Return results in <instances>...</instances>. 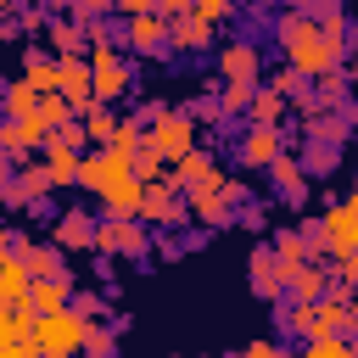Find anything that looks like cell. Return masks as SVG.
<instances>
[{
    "mask_svg": "<svg viewBox=\"0 0 358 358\" xmlns=\"http://www.w3.org/2000/svg\"><path fill=\"white\" fill-rule=\"evenodd\" d=\"M78 185L95 190L112 218H134V213H140L145 179H134V157H123V151H112V145H101L95 157H90V151L78 157Z\"/></svg>",
    "mask_w": 358,
    "mask_h": 358,
    "instance_id": "cell-2",
    "label": "cell"
},
{
    "mask_svg": "<svg viewBox=\"0 0 358 358\" xmlns=\"http://www.w3.org/2000/svg\"><path fill=\"white\" fill-rule=\"evenodd\" d=\"M319 241H324V252H336V257H347V252L358 246V196L324 213V224H319Z\"/></svg>",
    "mask_w": 358,
    "mask_h": 358,
    "instance_id": "cell-7",
    "label": "cell"
},
{
    "mask_svg": "<svg viewBox=\"0 0 358 358\" xmlns=\"http://www.w3.org/2000/svg\"><path fill=\"white\" fill-rule=\"evenodd\" d=\"M56 95H67V106L84 117V112L95 106V90H90V67H84V62H73V56H67V62H56Z\"/></svg>",
    "mask_w": 358,
    "mask_h": 358,
    "instance_id": "cell-10",
    "label": "cell"
},
{
    "mask_svg": "<svg viewBox=\"0 0 358 358\" xmlns=\"http://www.w3.org/2000/svg\"><path fill=\"white\" fill-rule=\"evenodd\" d=\"M168 185L173 190H218V173H213V157L207 151H185L179 162H173V173H168Z\"/></svg>",
    "mask_w": 358,
    "mask_h": 358,
    "instance_id": "cell-11",
    "label": "cell"
},
{
    "mask_svg": "<svg viewBox=\"0 0 358 358\" xmlns=\"http://www.w3.org/2000/svg\"><path fill=\"white\" fill-rule=\"evenodd\" d=\"M45 173H50V185H78V145L45 134Z\"/></svg>",
    "mask_w": 358,
    "mask_h": 358,
    "instance_id": "cell-15",
    "label": "cell"
},
{
    "mask_svg": "<svg viewBox=\"0 0 358 358\" xmlns=\"http://www.w3.org/2000/svg\"><path fill=\"white\" fill-rule=\"evenodd\" d=\"M268 168H274V179H280V190H285V196L296 201V196H302V168H296V162H285V157H274Z\"/></svg>",
    "mask_w": 358,
    "mask_h": 358,
    "instance_id": "cell-34",
    "label": "cell"
},
{
    "mask_svg": "<svg viewBox=\"0 0 358 358\" xmlns=\"http://www.w3.org/2000/svg\"><path fill=\"white\" fill-rule=\"evenodd\" d=\"M347 39H352V45H358V22H352V34H347Z\"/></svg>",
    "mask_w": 358,
    "mask_h": 358,
    "instance_id": "cell-47",
    "label": "cell"
},
{
    "mask_svg": "<svg viewBox=\"0 0 358 358\" xmlns=\"http://www.w3.org/2000/svg\"><path fill=\"white\" fill-rule=\"evenodd\" d=\"M190 207H196V218H201V224L229 218V196H224V190H196V196H190Z\"/></svg>",
    "mask_w": 358,
    "mask_h": 358,
    "instance_id": "cell-25",
    "label": "cell"
},
{
    "mask_svg": "<svg viewBox=\"0 0 358 358\" xmlns=\"http://www.w3.org/2000/svg\"><path fill=\"white\" fill-rule=\"evenodd\" d=\"M95 246H101V252H123V257H140V252H145V229H140L134 218H112V213H106V218L95 224Z\"/></svg>",
    "mask_w": 358,
    "mask_h": 358,
    "instance_id": "cell-8",
    "label": "cell"
},
{
    "mask_svg": "<svg viewBox=\"0 0 358 358\" xmlns=\"http://www.w3.org/2000/svg\"><path fill=\"white\" fill-rule=\"evenodd\" d=\"M291 285H296V296H302V302H313V296H324V274H319L313 263H302V268L291 274Z\"/></svg>",
    "mask_w": 358,
    "mask_h": 358,
    "instance_id": "cell-32",
    "label": "cell"
},
{
    "mask_svg": "<svg viewBox=\"0 0 358 358\" xmlns=\"http://www.w3.org/2000/svg\"><path fill=\"white\" fill-rule=\"evenodd\" d=\"M319 106H341L347 101V84H341V73L330 67V73H319V95H313Z\"/></svg>",
    "mask_w": 358,
    "mask_h": 358,
    "instance_id": "cell-33",
    "label": "cell"
},
{
    "mask_svg": "<svg viewBox=\"0 0 358 358\" xmlns=\"http://www.w3.org/2000/svg\"><path fill=\"white\" fill-rule=\"evenodd\" d=\"M73 308H78L84 319H95V313H106V302H101L95 291H84V296H73Z\"/></svg>",
    "mask_w": 358,
    "mask_h": 358,
    "instance_id": "cell-40",
    "label": "cell"
},
{
    "mask_svg": "<svg viewBox=\"0 0 358 358\" xmlns=\"http://www.w3.org/2000/svg\"><path fill=\"white\" fill-rule=\"evenodd\" d=\"M280 45H285L291 73L319 78V73H330V67L341 62V50H347V22H341V17H324V22L291 17V22L280 28Z\"/></svg>",
    "mask_w": 358,
    "mask_h": 358,
    "instance_id": "cell-1",
    "label": "cell"
},
{
    "mask_svg": "<svg viewBox=\"0 0 358 358\" xmlns=\"http://www.w3.org/2000/svg\"><path fill=\"white\" fill-rule=\"evenodd\" d=\"M358 347L352 341H341V336H313L308 347H302V358H352Z\"/></svg>",
    "mask_w": 358,
    "mask_h": 358,
    "instance_id": "cell-29",
    "label": "cell"
},
{
    "mask_svg": "<svg viewBox=\"0 0 358 358\" xmlns=\"http://www.w3.org/2000/svg\"><path fill=\"white\" fill-rule=\"evenodd\" d=\"M129 84H134V73H129V62L101 39L95 45V56H90V90H95V106H112V101H123L129 95Z\"/></svg>",
    "mask_w": 358,
    "mask_h": 358,
    "instance_id": "cell-5",
    "label": "cell"
},
{
    "mask_svg": "<svg viewBox=\"0 0 358 358\" xmlns=\"http://www.w3.org/2000/svg\"><path fill=\"white\" fill-rule=\"evenodd\" d=\"M22 78H28V90H34V95H50V90H56V62L28 56V73H22Z\"/></svg>",
    "mask_w": 358,
    "mask_h": 358,
    "instance_id": "cell-28",
    "label": "cell"
},
{
    "mask_svg": "<svg viewBox=\"0 0 358 358\" xmlns=\"http://www.w3.org/2000/svg\"><path fill=\"white\" fill-rule=\"evenodd\" d=\"M224 78L229 84H252L257 78V50L252 45H224Z\"/></svg>",
    "mask_w": 358,
    "mask_h": 358,
    "instance_id": "cell-20",
    "label": "cell"
},
{
    "mask_svg": "<svg viewBox=\"0 0 358 358\" xmlns=\"http://www.w3.org/2000/svg\"><path fill=\"white\" fill-rule=\"evenodd\" d=\"M352 319H358V313H352L347 291H336V296H313V302H302V308L291 313V330H296L302 341H313V336H341Z\"/></svg>",
    "mask_w": 358,
    "mask_h": 358,
    "instance_id": "cell-3",
    "label": "cell"
},
{
    "mask_svg": "<svg viewBox=\"0 0 358 358\" xmlns=\"http://www.w3.org/2000/svg\"><path fill=\"white\" fill-rule=\"evenodd\" d=\"M252 285H257V296H280V285H285V280H280V257H274L268 246L252 252Z\"/></svg>",
    "mask_w": 358,
    "mask_h": 358,
    "instance_id": "cell-19",
    "label": "cell"
},
{
    "mask_svg": "<svg viewBox=\"0 0 358 358\" xmlns=\"http://www.w3.org/2000/svg\"><path fill=\"white\" fill-rule=\"evenodd\" d=\"M84 352H90V358H117V347H112V330H101V324L90 319V330H84Z\"/></svg>",
    "mask_w": 358,
    "mask_h": 358,
    "instance_id": "cell-35",
    "label": "cell"
},
{
    "mask_svg": "<svg viewBox=\"0 0 358 358\" xmlns=\"http://www.w3.org/2000/svg\"><path fill=\"white\" fill-rule=\"evenodd\" d=\"M56 246H95L90 213H62V218H56Z\"/></svg>",
    "mask_w": 358,
    "mask_h": 358,
    "instance_id": "cell-21",
    "label": "cell"
},
{
    "mask_svg": "<svg viewBox=\"0 0 358 358\" xmlns=\"http://www.w3.org/2000/svg\"><path fill=\"white\" fill-rule=\"evenodd\" d=\"M34 358H56V352H39V347H34Z\"/></svg>",
    "mask_w": 358,
    "mask_h": 358,
    "instance_id": "cell-48",
    "label": "cell"
},
{
    "mask_svg": "<svg viewBox=\"0 0 358 358\" xmlns=\"http://www.w3.org/2000/svg\"><path fill=\"white\" fill-rule=\"evenodd\" d=\"M291 6H302V11H324L330 0H291Z\"/></svg>",
    "mask_w": 358,
    "mask_h": 358,
    "instance_id": "cell-45",
    "label": "cell"
},
{
    "mask_svg": "<svg viewBox=\"0 0 358 358\" xmlns=\"http://www.w3.org/2000/svg\"><path fill=\"white\" fill-rule=\"evenodd\" d=\"M140 145H145V123H140V117H123V123L112 129V151H123V157H134Z\"/></svg>",
    "mask_w": 358,
    "mask_h": 358,
    "instance_id": "cell-27",
    "label": "cell"
},
{
    "mask_svg": "<svg viewBox=\"0 0 358 358\" xmlns=\"http://www.w3.org/2000/svg\"><path fill=\"white\" fill-rule=\"evenodd\" d=\"M34 106H39V95L28 90V78H17V84L6 90V112H11V117H28Z\"/></svg>",
    "mask_w": 358,
    "mask_h": 358,
    "instance_id": "cell-30",
    "label": "cell"
},
{
    "mask_svg": "<svg viewBox=\"0 0 358 358\" xmlns=\"http://www.w3.org/2000/svg\"><path fill=\"white\" fill-rule=\"evenodd\" d=\"M274 157H280V129L274 123H252L246 140H241V162L246 168H268Z\"/></svg>",
    "mask_w": 358,
    "mask_h": 358,
    "instance_id": "cell-13",
    "label": "cell"
},
{
    "mask_svg": "<svg viewBox=\"0 0 358 358\" xmlns=\"http://www.w3.org/2000/svg\"><path fill=\"white\" fill-rule=\"evenodd\" d=\"M352 358H358V352H352Z\"/></svg>",
    "mask_w": 358,
    "mask_h": 358,
    "instance_id": "cell-50",
    "label": "cell"
},
{
    "mask_svg": "<svg viewBox=\"0 0 358 358\" xmlns=\"http://www.w3.org/2000/svg\"><path fill=\"white\" fill-rule=\"evenodd\" d=\"M347 129H341V117H319V112H308V140H319V145H336Z\"/></svg>",
    "mask_w": 358,
    "mask_h": 358,
    "instance_id": "cell-31",
    "label": "cell"
},
{
    "mask_svg": "<svg viewBox=\"0 0 358 358\" xmlns=\"http://www.w3.org/2000/svg\"><path fill=\"white\" fill-rule=\"evenodd\" d=\"M34 145H45V123H39L34 112L0 123V151H6V157H22V151H34Z\"/></svg>",
    "mask_w": 358,
    "mask_h": 358,
    "instance_id": "cell-12",
    "label": "cell"
},
{
    "mask_svg": "<svg viewBox=\"0 0 358 358\" xmlns=\"http://www.w3.org/2000/svg\"><path fill=\"white\" fill-rule=\"evenodd\" d=\"M28 291H34V274H28L22 252H11V257L0 263V308H22Z\"/></svg>",
    "mask_w": 358,
    "mask_h": 358,
    "instance_id": "cell-14",
    "label": "cell"
},
{
    "mask_svg": "<svg viewBox=\"0 0 358 358\" xmlns=\"http://www.w3.org/2000/svg\"><path fill=\"white\" fill-rule=\"evenodd\" d=\"M241 358H285V352H280V347H274V341H252V347H246V352H241Z\"/></svg>",
    "mask_w": 358,
    "mask_h": 358,
    "instance_id": "cell-41",
    "label": "cell"
},
{
    "mask_svg": "<svg viewBox=\"0 0 358 358\" xmlns=\"http://www.w3.org/2000/svg\"><path fill=\"white\" fill-rule=\"evenodd\" d=\"M190 11H196V17L207 22V28H213V22H224V17H229V0H196Z\"/></svg>",
    "mask_w": 358,
    "mask_h": 358,
    "instance_id": "cell-39",
    "label": "cell"
},
{
    "mask_svg": "<svg viewBox=\"0 0 358 358\" xmlns=\"http://www.w3.org/2000/svg\"><path fill=\"white\" fill-rule=\"evenodd\" d=\"M28 308H34V313L73 308V285H67V274H45V280H34V291H28Z\"/></svg>",
    "mask_w": 358,
    "mask_h": 358,
    "instance_id": "cell-17",
    "label": "cell"
},
{
    "mask_svg": "<svg viewBox=\"0 0 358 358\" xmlns=\"http://www.w3.org/2000/svg\"><path fill=\"white\" fill-rule=\"evenodd\" d=\"M252 90H257V84H224V90H218V106H224V112H241V106L252 101Z\"/></svg>",
    "mask_w": 358,
    "mask_h": 358,
    "instance_id": "cell-38",
    "label": "cell"
},
{
    "mask_svg": "<svg viewBox=\"0 0 358 358\" xmlns=\"http://www.w3.org/2000/svg\"><path fill=\"white\" fill-rule=\"evenodd\" d=\"M0 358H34V347L28 341H11V347H0Z\"/></svg>",
    "mask_w": 358,
    "mask_h": 358,
    "instance_id": "cell-44",
    "label": "cell"
},
{
    "mask_svg": "<svg viewBox=\"0 0 358 358\" xmlns=\"http://www.w3.org/2000/svg\"><path fill=\"white\" fill-rule=\"evenodd\" d=\"M190 6H196V0H157V11H162V17H179V11H190Z\"/></svg>",
    "mask_w": 358,
    "mask_h": 358,
    "instance_id": "cell-43",
    "label": "cell"
},
{
    "mask_svg": "<svg viewBox=\"0 0 358 358\" xmlns=\"http://www.w3.org/2000/svg\"><path fill=\"white\" fill-rule=\"evenodd\" d=\"M6 257H11V252H6V246H0V263H6Z\"/></svg>",
    "mask_w": 358,
    "mask_h": 358,
    "instance_id": "cell-49",
    "label": "cell"
},
{
    "mask_svg": "<svg viewBox=\"0 0 358 358\" xmlns=\"http://www.w3.org/2000/svg\"><path fill=\"white\" fill-rule=\"evenodd\" d=\"M112 129H117V117H112L106 106H90V112H84V140H90V145H112Z\"/></svg>",
    "mask_w": 358,
    "mask_h": 358,
    "instance_id": "cell-24",
    "label": "cell"
},
{
    "mask_svg": "<svg viewBox=\"0 0 358 358\" xmlns=\"http://www.w3.org/2000/svg\"><path fill=\"white\" fill-rule=\"evenodd\" d=\"M123 17H140V11H157V0H112Z\"/></svg>",
    "mask_w": 358,
    "mask_h": 358,
    "instance_id": "cell-42",
    "label": "cell"
},
{
    "mask_svg": "<svg viewBox=\"0 0 358 358\" xmlns=\"http://www.w3.org/2000/svg\"><path fill=\"white\" fill-rule=\"evenodd\" d=\"M145 145H151L162 162H179L185 151H196V117H190V112H162V117H151Z\"/></svg>",
    "mask_w": 358,
    "mask_h": 358,
    "instance_id": "cell-6",
    "label": "cell"
},
{
    "mask_svg": "<svg viewBox=\"0 0 358 358\" xmlns=\"http://www.w3.org/2000/svg\"><path fill=\"white\" fill-rule=\"evenodd\" d=\"M179 190L168 185V179H151L145 190H140V213L134 218H145V224H179L185 218V201H173Z\"/></svg>",
    "mask_w": 358,
    "mask_h": 358,
    "instance_id": "cell-9",
    "label": "cell"
},
{
    "mask_svg": "<svg viewBox=\"0 0 358 358\" xmlns=\"http://www.w3.org/2000/svg\"><path fill=\"white\" fill-rule=\"evenodd\" d=\"M11 6H22V0H0V11H11Z\"/></svg>",
    "mask_w": 358,
    "mask_h": 358,
    "instance_id": "cell-46",
    "label": "cell"
},
{
    "mask_svg": "<svg viewBox=\"0 0 358 358\" xmlns=\"http://www.w3.org/2000/svg\"><path fill=\"white\" fill-rule=\"evenodd\" d=\"M129 45L145 50V56L162 50V45H168V17H162V11H140V17H129Z\"/></svg>",
    "mask_w": 358,
    "mask_h": 358,
    "instance_id": "cell-16",
    "label": "cell"
},
{
    "mask_svg": "<svg viewBox=\"0 0 358 358\" xmlns=\"http://www.w3.org/2000/svg\"><path fill=\"white\" fill-rule=\"evenodd\" d=\"M84 330H90V319L78 308H56V313L34 319V347L56 352V358H73V352H84Z\"/></svg>",
    "mask_w": 358,
    "mask_h": 358,
    "instance_id": "cell-4",
    "label": "cell"
},
{
    "mask_svg": "<svg viewBox=\"0 0 358 358\" xmlns=\"http://www.w3.org/2000/svg\"><path fill=\"white\" fill-rule=\"evenodd\" d=\"M34 117L45 123V134H56V129H62V123H73L78 112L67 106V95H56V90H50V95H39V106H34Z\"/></svg>",
    "mask_w": 358,
    "mask_h": 358,
    "instance_id": "cell-22",
    "label": "cell"
},
{
    "mask_svg": "<svg viewBox=\"0 0 358 358\" xmlns=\"http://www.w3.org/2000/svg\"><path fill=\"white\" fill-rule=\"evenodd\" d=\"M134 179H145V185H151V179H162V157H157L151 145H140V151H134Z\"/></svg>",
    "mask_w": 358,
    "mask_h": 358,
    "instance_id": "cell-36",
    "label": "cell"
},
{
    "mask_svg": "<svg viewBox=\"0 0 358 358\" xmlns=\"http://www.w3.org/2000/svg\"><path fill=\"white\" fill-rule=\"evenodd\" d=\"M246 106H252V117H257V123H280L285 95H280V90H252V101H246Z\"/></svg>",
    "mask_w": 358,
    "mask_h": 358,
    "instance_id": "cell-26",
    "label": "cell"
},
{
    "mask_svg": "<svg viewBox=\"0 0 358 358\" xmlns=\"http://www.w3.org/2000/svg\"><path fill=\"white\" fill-rule=\"evenodd\" d=\"M50 45H56V50H62V56H73V50H78V45H84V34H78V28H73V22H56V28H50Z\"/></svg>",
    "mask_w": 358,
    "mask_h": 358,
    "instance_id": "cell-37",
    "label": "cell"
},
{
    "mask_svg": "<svg viewBox=\"0 0 358 358\" xmlns=\"http://www.w3.org/2000/svg\"><path fill=\"white\" fill-rule=\"evenodd\" d=\"M168 39H173L179 50H207V45H213V28H207L196 11H179V17H168Z\"/></svg>",
    "mask_w": 358,
    "mask_h": 358,
    "instance_id": "cell-18",
    "label": "cell"
},
{
    "mask_svg": "<svg viewBox=\"0 0 358 358\" xmlns=\"http://www.w3.org/2000/svg\"><path fill=\"white\" fill-rule=\"evenodd\" d=\"M22 263H28V274H34V280L62 274V246H56V241H50V246H22Z\"/></svg>",
    "mask_w": 358,
    "mask_h": 358,
    "instance_id": "cell-23",
    "label": "cell"
}]
</instances>
